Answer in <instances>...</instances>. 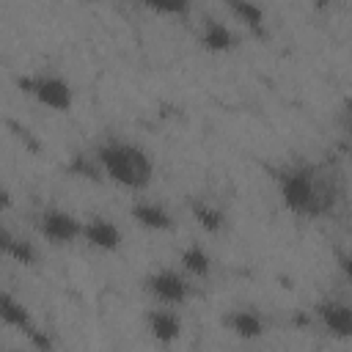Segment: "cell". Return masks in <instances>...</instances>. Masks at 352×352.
Wrapping results in <instances>:
<instances>
[{
  "label": "cell",
  "instance_id": "8",
  "mask_svg": "<svg viewBox=\"0 0 352 352\" xmlns=\"http://www.w3.org/2000/svg\"><path fill=\"white\" fill-rule=\"evenodd\" d=\"M182 316H179V311L176 308H165V305H157V308H148L146 311V330H148V336L154 338V341H160V344H173V341H179V336H182Z\"/></svg>",
  "mask_w": 352,
  "mask_h": 352
},
{
  "label": "cell",
  "instance_id": "19",
  "mask_svg": "<svg viewBox=\"0 0 352 352\" xmlns=\"http://www.w3.org/2000/svg\"><path fill=\"white\" fill-rule=\"evenodd\" d=\"M16 352H22V349H16Z\"/></svg>",
  "mask_w": 352,
  "mask_h": 352
},
{
  "label": "cell",
  "instance_id": "16",
  "mask_svg": "<svg viewBox=\"0 0 352 352\" xmlns=\"http://www.w3.org/2000/svg\"><path fill=\"white\" fill-rule=\"evenodd\" d=\"M6 256H11V258H16L19 264H33L36 261V245L33 242H28V239H19V236H14V242H11V248H8V253Z\"/></svg>",
  "mask_w": 352,
  "mask_h": 352
},
{
  "label": "cell",
  "instance_id": "5",
  "mask_svg": "<svg viewBox=\"0 0 352 352\" xmlns=\"http://www.w3.org/2000/svg\"><path fill=\"white\" fill-rule=\"evenodd\" d=\"M36 228L38 234L55 245V248H63V245H74L77 239H82V220L66 209H58V206H50L44 212H38L36 217Z\"/></svg>",
  "mask_w": 352,
  "mask_h": 352
},
{
  "label": "cell",
  "instance_id": "14",
  "mask_svg": "<svg viewBox=\"0 0 352 352\" xmlns=\"http://www.w3.org/2000/svg\"><path fill=\"white\" fill-rule=\"evenodd\" d=\"M190 209H192V217L198 220V226H201L206 234H217V231H223V226H226V214H223L220 206H214L212 201H192Z\"/></svg>",
  "mask_w": 352,
  "mask_h": 352
},
{
  "label": "cell",
  "instance_id": "15",
  "mask_svg": "<svg viewBox=\"0 0 352 352\" xmlns=\"http://www.w3.org/2000/svg\"><path fill=\"white\" fill-rule=\"evenodd\" d=\"M228 11L245 25L250 28L253 33H264V8L258 3H250V0H231L228 3Z\"/></svg>",
  "mask_w": 352,
  "mask_h": 352
},
{
  "label": "cell",
  "instance_id": "1",
  "mask_svg": "<svg viewBox=\"0 0 352 352\" xmlns=\"http://www.w3.org/2000/svg\"><path fill=\"white\" fill-rule=\"evenodd\" d=\"M96 162L102 176L126 187V190H146L154 179V162L143 146L121 138H110L96 148Z\"/></svg>",
  "mask_w": 352,
  "mask_h": 352
},
{
  "label": "cell",
  "instance_id": "12",
  "mask_svg": "<svg viewBox=\"0 0 352 352\" xmlns=\"http://www.w3.org/2000/svg\"><path fill=\"white\" fill-rule=\"evenodd\" d=\"M0 322L8 324V327H14V330H22L25 336L36 327L33 324V316H30V308L19 297H14L11 292H6V289H0Z\"/></svg>",
  "mask_w": 352,
  "mask_h": 352
},
{
  "label": "cell",
  "instance_id": "18",
  "mask_svg": "<svg viewBox=\"0 0 352 352\" xmlns=\"http://www.w3.org/2000/svg\"><path fill=\"white\" fill-rule=\"evenodd\" d=\"M11 242H14V234L0 223V256H6L8 253V248H11Z\"/></svg>",
  "mask_w": 352,
  "mask_h": 352
},
{
  "label": "cell",
  "instance_id": "2",
  "mask_svg": "<svg viewBox=\"0 0 352 352\" xmlns=\"http://www.w3.org/2000/svg\"><path fill=\"white\" fill-rule=\"evenodd\" d=\"M280 201L292 214L300 217H319L330 209V195L322 179L308 165H292L278 176Z\"/></svg>",
  "mask_w": 352,
  "mask_h": 352
},
{
  "label": "cell",
  "instance_id": "9",
  "mask_svg": "<svg viewBox=\"0 0 352 352\" xmlns=\"http://www.w3.org/2000/svg\"><path fill=\"white\" fill-rule=\"evenodd\" d=\"M223 324L236 336V338H242V341H256V338H261L264 336V330H267V322H264V316L256 311V308H231L226 316H223Z\"/></svg>",
  "mask_w": 352,
  "mask_h": 352
},
{
  "label": "cell",
  "instance_id": "7",
  "mask_svg": "<svg viewBox=\"0 0 352 352\" xmlns=\"http://www.w3.org/2000/svg\"><path fill=\"white\" fill-rule=\"evenodd\" d=\"M316 319L333 338H349L352 333V308L344 300H322L316 302Z\"/></svg>",
  "mask_w": 352,
  "mask_h": 352
},
{
  "label": "cell",
  "instance_id": "17",
  "mask_svg": "<svg viewBox=\"0 0 352 352\" xmlns=\"http://www.w3.org/2000/svg\"><path fill=\"white\" fill-rule=\"evenodd\" d=\"M157 14H184L187 11V6L184 3H157V6H151Z\"/></svg>",
  "mask_w": 352,
  "mask_h": 352
},
{
  "label": "cell",
  "instance_id": "11",
  "mask_svg": "<svg viewBox=\"0 0 352 352\" xmlns=\"http://www.w3.org/2000/svg\"><path fill=\"white\" fill-rule=\"evenodd\" d=\"M198 38H201V44H204L209 52H228V50H234V44H236V36H234L231 25L223 22V19H217V16H204Z\"/></svg>",
  "mask_w": 352,
  "mask_h": 352
},
{
  "label": "cell",
  "instance_id": "6",
  "mask_svg": "<svg viewBox=\"0 0 352 352\" xmlns=\"http://www.w3.org/2000/svg\"><path fill=\"white\" fill-rule=\"evenodd\" d=\"M82 242H88V245L96 248V250L113 253V250L121 248L124 234H121V228H118L116 220L102 217V214H94V217L82 220Z\"/></svg>",
  "mask_w": 352,
  "mask_h": 352
},
{
  "label": "cell",
  "instance_id": "3",
  "mask_svg": "<svg viewBox=\"0 0 352 352\" xmlns=\"http://www.w3.org/2000/svg\"><path fill=\"white\" fill-rule=\"evenodd\" d=\"M16 85L30 94L38 104L55 110V113H69L72 104H74V88L66 77L55 74V72H41V74H28V77H19Z\"/></svg>",
  "mask_w": 352,
  "mask_h": 352
},
{
  "label": "cell",
  "instance_id": "10",
  "mask_svg": "<svg viewBox=\"0 0 352 352\" xmlns=\"http://www.w3.org/2000/svg\"><path fill=\"white\" fill-rule=\"evenodd\" d=\"M129 217L146 231H170L173 228V214L160 201H135L129 206Z\"/></svg>",
  "mask_w": 352,
  "mask_h": 352
},
{
  "label": "cell",
  "instance_id": "13",
  "mask_svg": "<svg viewBox=\"0 0 352 352\" xmlns=\"http://www.w3.org/2000/svg\"><path fill=\"white\" fill-rule=\"evenodd\" d=\"M179 264H182V272L190 275V278L204 280V278L212 275V256H209V250H206L204 245H198V242L187 245V248L179 253Z\"/></svg>",
  "mask_w": 352,
  "mask_h": 352
},
{
  "label": "cell",
  "instance_id": "4",
  "mask_svg": "<svg viewBox=\"0 0 352 352\" xmlns=\"http://www.w3.org/2000/svg\"><path fill=\"white\" fill-rule=\"evenodd\" d=\"M143 286L157 300V305H165V308H182L192 294L187 275L173 267H160V270L148 272Z\"/></svg>",
  "mask_w": 352,
  "mask_h": 352
}]
</instances>
